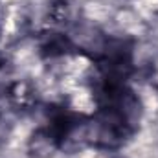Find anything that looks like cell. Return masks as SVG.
Segmentation results:
<instances>
[{
    "label": "cell",
    "instance_id": "cell-4",
    "mask_svg": "<svg viewBox=\"0 0 158 158\" xmlns=\"http://www.w3.org/2000/svg\"><path fill=\"white\" fill-rule=\"evenodd\" d=\"M112 158H118V156H112Z\"/></svg>",
    "mask_w": 158,
    "mask_h": 158
},
{
    "label": "cell",
    "instance_id": "cell-2",
    "mask_svg": "<svg viewBox=\"0 0 158 158\" xmlns=\"http://www.w3.org/2000/svg\"><path fill=\"white\" fill-rule=\"evenodd\" d=\"M48 17L52 19V28L61 30L72 19V6H70V2L68 0H53L50 9H48Z\"/></svg>",
    "mask_w": 158,
    "mask_h": 158
},
{
    "label": "cell",
    "instance_id": "cell-1",
    "mask_svg": "<svg viewBox=\"0 0 158 158\" xmlns=\"http://www.w3.org/2000/svg\"><path fill=\"white\" fill-rule=\"evenodd\" d=\"M7 98L20 110H30L33 105H37L35 90L26 81H15V83H11L9 88H7Z\"/></svg>",
    "mask_w": 158,
    "mask_h": 158
},
{
    "label": "cell",
    "instance_id": "cell-3",
    "mask_svg": "<svg viewBox=\"0 0 158 158\" xmlns=\"http://www.w3.org/2000/svg\"><path fill=\"white\" fill-rule=\"evenodd\" d=\"M0 66H2V61H0Z\"/></svg>",
    "mask_w": 158,
    "mask_h": 158
}]
</instances>
